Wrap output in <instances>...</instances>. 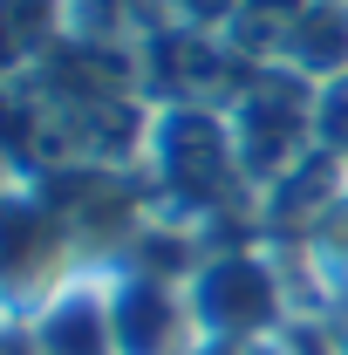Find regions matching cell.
I'll list each match as a JSON object with an SVG mask.
<instances>
[{"label":"cell","instance_id":"obj_1","mask_svg":"<svg viewBox=\"0 0 348 355\" xmlns=\"http://www.w3.org/2000/svg\"><path fill=\"white\" fill-rule=\"evenodd\" d=\"M137 178H143V191L164 219L198 225V232L218 212H239L253 198V178H246L239 144H232V116H225V103H205V96L143 103Z\"/></svg>","mask_w":348,"mask_h":355},{"label":"cell","instance_id":"obj_2","mask_svg":"<svg viewBox=\"0 0 348 355\" xmlns=\"http://www.w3.org/2000/svg\"><path fill=\"white\" fill-rule=\"evenodd\" d=\"M184 308L198 342H260V335H287L294 314V253L280 239H225L205 246V260L184 280Z\"/></svg>","mask_w":348,"mask_h":355},{"label":"cell","instance_id":"obj_3","mask_svg":"<svg viewBox=\"0 0 348 355\" xmlns=\"http://www.w3.org/2000/svg\"><path fill=\"white\" fill-rule=\"evenodd\" d=\"M96 273L82 253V239H76V225L69 212L48 198L42 184H14L7 191V225H0V280H7V314L14 321H28L35 308H48L69 280H82Z\"/></svg>","mask_w":348,"mask_h":355},{"label":"cell","instance_id":"obj_4","mask_svg":"<svg viewBox=\"0 0 348 355\" xmlns=\"http://www.w3.org/2000/svg\"><path fill=\"white\" fill-rule=\"evenodd\" d=\"M225 116H232V144H239V164L253 178V191H273L280 178H294L321 150V89L294 83L280 69L246 83L225 103Z\"/></svg>","mask_w":348,"mask_h":355},{"label":"cell","instance_id":"obj_5","mask_svg":"<svg viewBox=\"0 0 348 355\" xmlns=\"http://www.w3.org/2000/svg\"><path fill=\"white\" fill-rule=\"evenodd\" d=\"M96 273H103V294H110L116 355H191L198 328H191V308H184L177 280L137 273V266H96Z\"/></svg>","mask_w":348,"mask_h":355},{"label":"cell","instance_id":"obj_6","mask_svg":"<svg viewBox=\"0 0 348 355\" xmlns=\"http://www.w3.org/2000/svg\"><path fill=\"white\" fill-rule=\"evenodd\" d=\"M266 69L294 76L307 89L348 83V0H287L266 35Z\"/></svg>","mask_w":348,"mask_h":355},{"label":"cell","instance_id":"obj_7","mask_svg":"<svg viewBox=\"0 0 348 355\" xmlns=\"http://www.w3.org/2000/svg\"><path fill=\"white\" fill-rule=\"evenodd\" d=\"M287 253L307 273V287H314L321 308H348V184L314 212V225L301 239H287Z\"/></svg>","mask_w":348,"mask_h":355},{"label":"cell","instance_id":"obj_8","mask_svg":"<svg viewBox=\"0 0 348 355\" xmlns=\"http://www.w3.org/2000/svg\"><path fill=\"white\" fill-rule=\"evenodd\" d=\"M62 42H69V0H0V48L14 83L35 76Z\"/></svg>","mask_w":348,"mask_h":355},{"label":"cell","instance_id":"obj_9","mask_svg":"<svg viewBox=\"0 0 348 355\" xmlns=\"http://www.w3.org/2000/svg\"><path fill=\"white\" fill-rule=\"evenodd\" d=\"M191 355H294V335H260V342H191Z\"/></svg>","mask_w":348,"mask_h":355}]
</instances>
